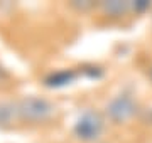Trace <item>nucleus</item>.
Wrapping results in <instances>:
<instances>
[{
	"label": "nucleus",
	"mask_w": 152,
	"mask_h": 143,
	"mask_svg": "<svg viewBox=\"0 0 152 143\" xmlns=\"http://www.w3.org/2000/svg\"><path fill=\"white\" fill-rule=\"evenodd\" d=\"M15 110L20 120L39 123V121H46L48 118H51V115L54 113V106L44 98L27 96L17 103Z\"/></svg>",
	"instance_id": "obj_1"
},
{
	"label": "nucleus",
	"mask_w": 152,
	"mask_h": 143,
	"mask_svg": "<svg viewBox=\"0 0 152 143\" xmlns=\"http://www.w3.org/2000/svg\"><path fill=\"white\" fill-rule=\"evenodd\" d=\"M73 131L80 140H85V142L96 140L103 131V120L96 111H85L76 120Z\"/></svg>",
	"instance_id": "obj_2"
},
{
	"label": "nucleus",
	"mask_w": 152,
	"mask_h": 143,
	"mask_svg": "<svg viewBox=\"0 0 152 143\" xmlns=\"http://www.w3.org/2000/svg\"><path fill=\"white\" fill-rule=\"evenodd\" d=\"M137 113V103L129 94H118L107 105V115L115 123H125Z\"/></svg>",
	"instance_id": "obj_3"
},
{
	"label": "nucleus",
	"mask_w": 152,
	"mask_h": 143,
	"mask_svg": "<svg viewBox=\"0 0 152 143\" xmlns=\"http://www.w3.org/2000/svg\"><path fill=\"white\" fill-rule=\"evenodd\" d=\"M76 71L73 69H61V71L51 72L48 76L44 77V86L51 89H59L64 88V86H69L71 83H75L76 79Z\"/></svg>",
	"instance_id": "obj_4"
},
{
	"label": "nucleus",
	"mask_w": 152,
	"mask_h": 143,
	"mask_svg": "<svg viewBox=\"0 0 152 143\" xmlns=\"http://www.w3.org/2000/svg\"><path fill=\"white\" fill-rule=\"evenodd\" d=\"M102 9H103L105 14H108L112 17H118L122 14L130 9V2H120V0H110V2H103L102 4Z\"/></svg>",
	"instance_id": "obj_5"
},
{
	"label": "nucleus",
	"mask_w": 152,
	"mask_h": 143,
	"mask_svg": "<svg viewBox=\"0 0 152 143\" xmlns=\"http://www.w3.org/2000/svg\"><path fill=\"white\" fill-rule=\"evenodd\" d=\"M14 113L17 115L15 106L5 105V103H0V125H5L10 121V118L14 116Z\"/></svg>",
	"instance_id": "obj_6"
},
{
	"label": "nucleus",
	"mask_w": 152,
	"mask_h": 143,
	"mask_svg": "<svg viewBox=\"0 0 152 143\" xmlns=\"http://www.w3.org/2000/svg\"><path fill=\"white\" fill-rule=\"evenodd\" d=\"M81 72L86 77H90V79H100V77L103 76V71L96 66H85L81 69Z\"/></svg>",
	"instance_id": "obj_7"
},
{
	"label": "nucleus",
	"mask_w": 152,
	"mask_h": 143,
	"mask_svg": "<svg viewBox=\"0 0 152 143\" xmlns=\"http://www.w3.org/2000/svg\"><path fill=\"white\" fill-rule=\"evenodd\" d=\"M149 5H151L149 0H139V2H134V4H132V7H134L137 12H144Z\"/></svg>",
	"instance_id": "obj_8"
},
{
	"label": "nucleus",
	"mask_w": 152,
	"mask_h": 143,
	"mask_svg": "<svg viewBox=\"0 0 152 143\" xmlns=\"http://www.w3.org/2000/svg\"><path fill=\"white\" fill-rule=\"evenodd\" d=\"M151 76H152V69H151Z\"/></svg>",
	"instance_id": "obj_9"
}]
</instances>
